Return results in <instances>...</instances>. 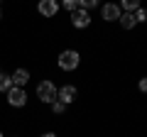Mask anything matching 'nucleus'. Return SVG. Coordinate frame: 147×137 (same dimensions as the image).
Returning <instances> with one entry per match:
<instances>
[{
  "instance_id": "obj_18",
  "label": "nucleus",
  "mask_w": 147,
  "mask_h": 137,
  "mask_svg": "<svg viewBox=\"0 0 147 137\" xmlns=\"http://www.w3.org/2000/svg\"><path fill=\"white\" fill-rule=\"evenodd\" d=\"M0 20H3V7H0Z\"/></svg>"
},
{
  "instance_id": "obj_7",
  "label": "nucleus",
  "mask_w": 147,
  "mask_h": 137,
  "mask_svg": "<svg viewBox=\"0 0 147 137\" xmlns=\"http://www.w3.org/2000/svg\"><path fill=\"white\" fill-rule=\"evenodd\" d=\"M76 86H61V88L57 91V100H61L64 105H69V103H74L76 100Z\"/></svg>"
},
{
  "instance_id": "obj_6",
  "label": "nucleus",
  "mask_w": 147,
  "mask_h": 137,
  "mask_svg": "<svg viewBox=\"0 0 147 137\" xmlns=\"http://www.w3.org/2000/svg\"><path fill=\"white\" fill-rule=\"evenodd\" d=\"M37 10L44 17H54L59 12V0H39V3H37Z\"/></svg>"
},
{
  "instance_id": "obj_15",
  "label": "nucleus",
  "mask_w": 147,
  "mask_h": 137,
  "mask_svg": "<svg viewBox=\"0 0 147 137\" xmlns=\"http://www.w3.org/2000/svg\"><path fill=\"white\" fill-rule=\"evenodd\" d=\"M61 5H64V10L74 12V10H76V7H79V0H61Z\"/></svg>"
},
{
  "instance_id": "obj_2",
  "label": "nucleus",
  "mask_w": 147,
  "mask_h": 137,
  "mask_svg": "<svg viewBox=\"0 0 147 137\" xmlns=\"http://www.w3.org/2000/svg\"><path fill=\"white\" fill-rule=\"evenodd\" d=\"M57 86L52 83V81H42V83L37 86V98L42 100V103H47V105H52L54 100H57Z\"/></svg>"
},
{
  "instance_id": "obj_11",
  "label": "nucleus",
  "mask_w": 147,
  "mask_h": 137,
  "mask_svg": "<svg viewBox=\"0 0 147 137\" xmlns=\"http://www.w3.org/2000/svg\"><path fill=\"white\" fill-rule=\"evenodd\" d=\"M12 88V79L7 74H3V71H0V93H7V91Z\"/></svg>"
},
{
  "instance_id": "obj_17",
  "label": "nucleus",
  "mask_w": 147,
  "mask_h": 137,
  "mask_svg": "<svg viewBox=\"0 0 147 137\" xmlns=\"http://www.w3.org/2000/svg\"><path fill=\"white\" fill-rule=\"evenodd\" d=\"M39 137H57L54 132H44V135H39Z\"/></svg>"
},
{
  "instance_id": "obj_19",
  "label": "nucleus",
  "mask_w": 147,
  "mask_h": 137,
  "mask_svg": "<svg viewBox=\"0 0 147 137\" xmlns=\"http://www.w3.org/2000/svg\"><path fill=\"white\" fill-rule=\"evenodd\" d=\"M0 137H3V132H0Z\"/></svg>"
},
{
  "instance_id": "obj_13",
  "label": "nucleus",
  "mask_w": 147,
  "mask_h": 137,
  "mask_svg": "<svg viewBox=\"0 0 147 137\" xmlns=\"http://www.w3.org/2000/svg\"><path fill=\"white\" fill-rule=\"evenodd\" d=\"M132 15H135V22H140V25H142V22H147V10H145V7H137Z\"/></svg>"
},
{
  "instance_id": "obj_1",
  "label": "nucleus",
  "mask_w": 147,
  "mask_h": 137,
  "mask_svg": "<svg viewBox=\"0 0 147 137\" xmlns=\"http://www.w3.org/2000/svg\"><path fill=\"white\" fill-rule=\"evenodd\" d=\"M79 64H81V56L76 49H64L59 54V68L61 71H74V68H79Z\"/></svg>"
},
{
  "instance_id": "obj_3",
  "label": "nucleus",
  "mask_w": 147,
  "mask_h": 137,
  "mask_svg": "<svg viewBox=\"0 0 147 137\" xmlns=\"http://www.w3.org/2000/svg\"><path fill=\"white\" fill-rule=\"evenodd\" d=\"M7 103H10L12 108H25V103H27V93H25V88H20V86H12L10 91H7Z\"/></svg>"
},
{
  "instance_id": "obj_4",
  "label": "nucleus",
  "mask_w": 147,
  "mask_h": 137,
  "mask_svg": "<svg viewBox=\"0 0 147 137\" xmlns=\"http://www.w3.org/2000/svg\"><path fill=\"white\" fill-rule=\"evenodd\" d=\"M120 15H123V10H120L118 3H105V5L100 7V17H103L105 22H118Z\"/></svg>"
},
{
  "instance_id": "obj_10",
  "label": "nucleus",
  "mask_w": 147,
  "mask_h": 137,
  "mask_svg": "<svg viewBox=\"0 0 147 137\" xmlns=\"http://www.w3.org/2000/svg\"><path fill=\"white\" fill-rule=\"evenodd\" d=\"M118 22L123 25V30H132V27L137 25V22H135V15H132V12H123V15H120V20H118Z\"/></svg>"
},
{
  "instance_id": "obj_9",
  "label": "nucleus",
  "mask_w": 147,
  "mask_h": 137,
  "mask_svg": "<svg viewBox=\"0 0 147 137\" xmlns=\"http://www.w3.org/2000/svg\"><path fill=\"white\" fill-rule=\"evenodd\" d=\"M118 5H120L123 12H135L137 7H142V0H120Z\"/></svg>"
},
{
  "instance_id": "obj_14",
  "label": "nucleus",
  "mask_w": 147,
  "mask_h": 137,
  "mask_svg": "<svg viewBox=\"0 0 147 137\" xmlns=\"http://www.w3.org/2000/svg\"><path fill=\"white\" fill-rule=\"evenodd\" d=\"M64 110H66V105H64L61 100H54V103H52V113H54V115H61Z\"/></svg>"
},
{
  "instance_id": "obj_5",
  "label": "nucleus",
  "mask_w": 147,
  "mask_h": 137,
  "mask_svg": "<svg viewBox=\"0 0 147 137\" xmlns=\"http://www.w3.org/2000/svg\"><path fill=\"white\" fill-rule=\"evenodd\" d=\"M71 25L76 27V30H86V27L91 25V15H88V10H81V7H76V10L71 12Z\"/></svg>"
},
{
  "instance_id": "obj_8",
  "label": "nucleus",
  "mask_w": 147,
  "mask_h": 137,
  "mask_svg": "<svg viewBox=\"0 0 147 137\" xmlns=\"http://www.w3.org/2000/svg\"><path fill=\"white\" fill-rule=\"evenodd\" d=\"M10 79H12V86H20V88H25L27 81H30V71H27V68H17Z\"/></svg>"
},
{
  "instance_id": "obj_16",
  "label": "nucleus",
  "mask_w": 147,
  "mask_h": 137,
  "mask_svg": "<svg viewBox=\"0 0 147 137\" xmlns=\"http://www.w3.org/2000/svg\"><path fill=\"white\" fill-rule=\"evenodd\" d=\"M137 88H140L142 93H147V76H142V79H140V83H137Z\"/></svg>"
},
{
  "instance_id": "obj_12",
  "label": "nucleus",
  "mask_w": 147,
  "mask_h": 137,
  "mask_svg": "<svg viewBox=\"0 0 147 137\" xmlns=\"http://www.w3.org/2000/svg\"><path fill=\"white\" fill-rule=\"evenodd\" d=\"M100 0H79V7L81 10H93V7H98Z\"/></svg>"
}]
</instances>
